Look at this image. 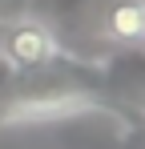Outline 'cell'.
<instances>
[{
    "mask_svg": "<svg viewBox=\"0 0 145 149\" xmlns=\"http://www.w3.org/2000/svg\"><path fill=\"white\" fill-rule=\"evenodd\" d=\"M0 56L16 73H40V69H48L61 56V45H56V36H52L48 24H40V20H16L0 36Z\"/></svg>",
    "mask_w": 145,
    "mask_h": 149,
    "instance_id": "2",
    "label": "cell"
},
{
    "mask_svg": "<svg viewBox=\"0 0 145 149\" xmlns=\"http://www.w3.org/2000/svg\"><path fill=\"white\" fill-rule=\"evenodd\" d=\"M141 101H145V97H141Z\"/></svg>",
    "mask_w": 145,
    "mask_h": 149,
    "instance_id": "4",
    "label": "cell"
},
{
    "mask_svg": "<svg viewBox=\"0 0 145 149\" xmlns=\"http://www.w3.org/2000/svg\"><path fill=\"white\" fill-rule=\"evenodd\" d=\"M105 101L97 97L93 89L81 85H48V89H32L12 97L0 109V125H56V121H72L97 113Z\"/></svg>",
    "mask_w": 145,
    "mask_h": 149,
    "instance_id": "1",
    "label": "cell"
},
{
    "mask_svg": "<svg viewBox=\"0 0 145 149\" xmlns=\"http://www.w3.org/2000/svg\"><path fill=\"white\" fill-rule=\"evenodd\" d=\"M105 28L117 45H141L145 40V0H117L105 16Z\"/></svg>",
    "mask_w": 145,
    "mask_h": 149,
    "instance_id": "3",
    "label": "cell"
}]
</instances>
